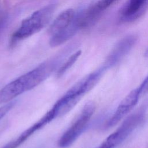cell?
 Listing matches in <instances>:
<instances>
[{"instance_id": "6da1fadb", "label": "cell", "mask_w": 148, "mask_h": 148, "mask_svg": "<svg viewBox=\"0 0 148 148\" xmlns=\"http://www.w3.org/2000/svg\"><path fill=\"white\" fill-rule=\"evenodd\" d=\"M57 62H45L12 80L0 90V105L12 101L45 81L56 69Z\"/></svg>"}, {"instance_id": "7a4b0ae2", "label": "cell", "mask_w": 148, "mask_h": 148, "mask_svg": "<svg viewBox=\"0 0 148 148\" xmlns=\"http://www.w3.org/2000/svg\"><path fill=\"white\" fill-rule=\"evenodd\" d=\"M103 75L101 69H97L68 90L50 109L55 119L72 110L82 98L98 83Z\"/></svg>"}, {"instance_id": "3957f363", "label": "cell", "mask_w": 148, "mask_h": 148, "mask_svg": "<svg viewBox=\"0 0 148 148\" xmlns=\"http://www.w3.org/2000/svg\"><path fill=\"white\" fill-rule=\"evenodd\" d=\"M54 10L55 5L51 4L34 12L22 21L20 27L13 33V39H23L40 31L47 23Z\"/></svg>"}, {"instance_id": "277c9868", "label": "cell", "mask_w": 148, "mask_h": 148, "mask_svg": "<svg viewBox=\"0 0 148 148\" xmlns=\"http://www.w3.org/2000/svg\"><path fill=\"white\" fill-rule=\"evenodd\" d=\"M95 110V104L92 102L87 103L80 114L64 133L58 142V146L61 148H66L71 146L82 134Z\"/></svg>"}, {"instance_id": "5b68a950", "label": "cell", "mask_w": 148, "mask_h": 148, "mask_svg": "<svg viewBox=\"0 0 148 148\" xmlns=\"http://www.w3.org/2000/svg\"><path fill=\"white\" fill-rule=\"evenodd\" d=\"M137 40L138 36L135 34H130L123 37L112 48L104 64L109 69L119 64L132 49Z\"/></svg>"}, {"instance_id": "8992f818", "label": "cell", "mask_w": 148, "mask_h": 148, "mask_svg": "<svg viewBox=\"0 0 148 148\" xmlns=\"http://www.w3.org/2000/svg\"><path fill=\"white\" fill-rule=\"evenodd\" d=\"M148 10V0H127L120 9L118 19L120 23H132L142 17Z\"/></svg>"}, {"instance_id": "52a82bcc", "label": "cell", "mask_w": 148, "mask_h": 148, "mask_svg": "<svg viewBox=\"0 0 148 148\" xmlns=\"http://www.w3.org/2000/svg\"><path fill=\"white\" fill-rule=\"evenodd\" d=\"M141 97L138 88L131 90L120 102L116 111L105 124L106 128H110L117 124L136 106Z\"/></svg>"}, {"instance_id": "ba28073f", "label": "cell", "mask_w": 148, "mask_h": 148, "mask_svg": "<svg viewBox=\"0 0 148 148\" xmlns=\"http://www.w3.org/2000/svg\"><path fill=\"white\" fill-rule=\"evenodd\" d=\"M145 119L143 110L136 112L128 117L121 123L120 127L112 133L118 143L121 144L142 123Z\"/></svg>"}, {"instance_id": "9c48e42d", "label": "cell", "mask_w": 148, "mask_h": 148, "mask_svg": "<svg viewBox=\"0 0 148 148\" xmlns=\"http://www.w3.org/2000/svg\"><path fill=\"white\" fill-rule=\"evenodd\" d=\"M118 0H98L82 14V22L86 28L94 24L102 14Z\"/></svg>"}, {"instance_id": "30bf717a", "label": "cell", "mask_w": 148, "mask_h": 148, "mask_svg": "<svg viewBox=\"0 0 148 148\" xmlns=\"http://www.w3.org/2000/svg\"><path fill=\"white\" fill-rule=\"evenodd\" d=\"M80 28L79 13L76 15L75 18L69 26L59 33L51 36L49 42L50 45L51 47H56L63 44L72 38Z\"/></svg>"}, {"instance_id": "8fae6325", "label": "cell", "mask_w": 148, "mask_h": 148, "mask_svg": "<svg viewBox=\"0 0 148 148\" xmlns=\"http://www.w3.org/2000/svg\"><path fill=\"white\" fill-rule=\"evenodd\" d=\"M76 15L73 9H68L62 12L51 24L49 29V34L53 36L64 30L73 21Z\"/></svg>"}, {"instance_id": "7c38bea8", "label": "cell", "mask_w": 148, "mask_h": 148, "mask_svg": "<svg viewBox=\"0 0 148 148\" xmlns=\"http://www.w3.org/2000/svg\"><path fill=\"white\" fill-rule=\"evenodd\" d=\"M81 54L82 51L79 50L75 52L70 57H69L67 60L64 62V63L58 69L57 72V76L58 77L62 76L76 62Z\"/></svg>"}, {"instance_id": "4fadbf2b", "label": "cell", "mask_w": 148, "mask_h": 148, "mask_svg": "<svg viewBox=\"0 0 148 148\" xmlns=\"http://www.w3.org/2000/svg\"><path fill=\"white\" fill-rule=\"evenodd\" d=\"M14 105V102L13 101H11L5 104L2 105V106L0 107V121L12 109Z\"/></svg>"}, {"instance_id": "5bb4252c", "label": "cell", "mask_w": 148, "mask_h": 148, "mask_svg": "<svg viewBox=\"0 0 148 148\" xmlns=\"http://www.w3.org/2000/svg\"><path fill=\"white\" fill-rule=\"evenodd\" d=\"M98 148H114V147L106 139H105Z\"/></svg>"}, {"instance_id": "9a60e30c", "label": "cell", "mask_w": 148, "mask_h": 148, "mask_svg": "<svg viewBox=\"0 0 148 148\" xmlns=\"http://www.w3.org/2000/svg\"><path fill=\"white\" fill-rule=\"evenodd\" d=\"M145 57H148V47L147 48V49L145 51Z\"/></svg>"}]
</instances>
